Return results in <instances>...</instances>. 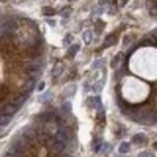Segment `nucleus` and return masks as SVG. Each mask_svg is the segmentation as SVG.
<instances>
[{
    "instance_id": "4be33fe9",
    "label": "nucleus",
    "mask_w": 157,
    "mask_h": 157,
    "mask_svg": "<svg viewBox=\"0 0 157 157\" xmlns=\"http://www.w3.org/2000/svg\"><path fill=\"white\" fill-rule=\"evenodd\" d=\"M150 15H152L154 17H156V15H157V6H156V4H155V2H152V7L150 9Z\"/></svg>"
},
{
    "instance_id": "7c9ffc66",
    "label": "nucleus",
    "mask_w": 157,
    "mask_h": 157,
    "mask_svg": "<svg viewBox=\"0 0 157 157\" xmlns=\"http://www.w3.org/2000/svg\"><path fill=\"white\" fill-rule=\"evenodd\" d=\"M64 157H70V156H68V155H65V156H64Z\"/></svg>"
},
{
    "instance_id": "a211bd4d",
    "label": "nucleus",
    "mask_w": 157,
    "mask_h": 157,
    "mask_svg": "<svg viewBox=\"0 0 157 157\" xmlns=\"http://www.w3.org/2000/svg\"><path fill=\"white\" fill-rule=\"evenodd\" d=\"M103 86H104V81H103V80H99L98 82L93 86V90H94L96 92H100L101 88H103Z\"/></svg>"
},
{
    "instance_id": "7ed1b4c3",
    "label": "nucleus",
    "mask_w": 157,
    "mask_h": 157,
    "mask_svg": "<svg viewBox=\"0 0 157 157\" xmlns=\"http://www.w3.org/2000/svg\"><path fill=\"white\" fill-rule=\"evenodd\" d=\"M56 139L58 140L59 143H64L65 144V141L68 140V133L64 129H59L57 132V134H56Z\"/></svg>"
},
{
    "instance_id": "1a4fd4ad",
    "label": "nucleus",
    "mask_w": 157,
    "mask_h": 157,
    "mask_svg": "<svg viewBox=\"0 0 157 157\" xmlns=\"http://www.w3.org/2000/svg\"><path fill=\"white\" fill-rule=\"evenodd\" d=\"M82 39H83L86 45L91 44V41H92V32H91V30H86V32L82 34Z\"/></svg>"
},
{
    "instance_id": "6ab92c4d",
    "label": "nucleus",
    "mask_w": 157,
    "mask_h": 157,
    "mask_svg": "<svg viewBox=\"0 0 157 157\" xmlns=\"http://www.w3.org/2000/svg\"><path fill=\"white\" fill-rule=\"evenodd\" d=\"M103 64H104V59H97V60L93 63L92 68H93V69H97V68H99V67H101Z\"/></svg>"
},
{
    "instance_id": "39448f33",
    "label": "nucleus",
    "mask_w": 157,
    "mask_h": 157,
    "mask_svg": "<svg viewBox=\"0 0 157 157\" xmlns=\"http://www.w3.org/2000/svg\"><path fill=\"white\" fill-rule=\"evenodd\" d=\"M34 86H35V80H34V78H30V80L24 85L23 91H24L25 93H28V92H30V91L34 88Z\"/></svg>"
},
{
    "instance_id": "423d86ee",
    "label": "nucleus",
    "mask_w": 157,
    "mask_h": 157,
    "mask_svg": "<svg viewBox=\"0 0 157 157\" xmlns=\"http://www.w3.org/2000/svg\"><path fill=\"white\" fill-rule=\"evenodd\" d=\"M62 71H63V65H62V63H58V64L55 65V68L52 70V75L55 78H58L59 75L62 74Z\"/></svg>"
},
{
    "instance_id": "c756f323",
    "label": "nucleus",
    "mask_w": 157,
    "mask_h": 157,
    "mask_svg": "<svg viewBox=\"0 0 157 157\" xmlns=\"http://www.w3.org/2000/svg\"><path fill=\"white\" fill-rule=\"evenodd\" d=\"M126 1H127V0H121V5L124 6V5H126Z\"/></svg>"
},
{
    "instance_id": "412c9836",
    "label": "nucleus",
    "mask_w": 157,
    "mask_h": 157,
    "mask_svg": "<svg viewBox=\"0 0 157 157\" xmlns=\"http://www.w3.org/2000/svg\"><path fill=\"white\" fill-rule=\"evenodd\" d=\"M100 146H101V141L100 140H96L93 143V150L94 151H99L100 150Z\"/></svg>"
},
{
    "instance_id": "f8f14e48",
    "label": "nucleus",
    "mask_w": 157,
    "mask_h": 157,
    "mask_svg": "<svg viewBox=\"0 0 157 157\" xmlns=\"http://www.w3.org/2000/svg\"><path fill=\"white\" fill-rule=\"evenodd\" d=\"M80 50V46H78V44H75V45H73V46H70V48L68 50V55L70 56V57H74L76 53H78V51Z\"/></svg>"
},
{
    "instance_id": "f3484780",
    "label": "nucleus",
    "mask_w": 157,
    "mask_h": 157,
    "mask_svg": "<svg viewBox=\"0 0 157 157\" xmlns=\"http://www.w3.org/2000/svg\"><path fill=\"white\" fill-rule=\"evenodd\" d=\"M121 59H123V55H122V53H118L117 56H116V57L114 58V60L111 62V67H113V68H116V67H117V64L120 63V60H121Z\"/></svg>"
},
{
    "instance_id": "b1692460",
    "label": "nucleus",
    "mask_w": 157,
    "mask_h": 157,
    "mask_svg": "<svg viewBox=\"0 0 157 157\" xmlns=\"http://www.w3.org/2000/svg\"><path fill=\"white\" fill-rule=\"evenodd\" d=\"M7 27H10V28H15V27H17V24H16L15 21H10V22L7 23Z\"/></svg>"
},
{
    "instance_id": "6e6552de",
    "label": "nucleus",
    "mask_w": 157,
    "mask_h": 157,
    "mask_svg": "<svg viewBox=\"0 0 157 157\" xmlns=\"http://www.w3.org/2000/svg\"><path fill=\"white\" fill-rule=\"evenodd\" d=\"M91 103H92V106L93 108H96V109H98L99 111L101 110V100H100V98L99 97H94V98L91 99Z\"/></svg>"
},
{
    "instance_id": "9b49d317",
    "label": "nucleus",
    "mask_w": 157,
    "mask_h": 157,
    "mask_svg": "<svg viewBox=\"0 0 157 157\" xmlns=\"http://www.w3.org/2000/svg\"><path fill=\"white\" fill-rule=\"evenodd\" d=\"M128 151H129V144L126 143V141L121 143V145H120V147H118V152H120V154H127Z\"/></svg>"
},
{
    "instance_id": "2f4dec72",
    "label": "nucleus",
    "mask_w": 157,
    "mask_h": 157,
    "mask_svg": "<svg viewBox=\"0 0 157 157\" xmlns=\"http://www.w3.org/2000/svg\"><path fill=\"white\" fill-rule=\"evenodd\" d=\"M69 1H73V0H69Z\"/></svg>"
},
{
    "instance_id": "f257e3e1",
    "label": "nucleus",
    "mask_w": 157,
    "mask_h": 157,
    "mask_svg": "<svg viewBox=\"0 0 157 157\" xmlns=\"http://www.w3.org/2000/svg\"><path fill=\"white\" fill-rule=\"evenodd\" d=\"M64 149H65V144L64 143H55L52 146H51V149H50V152L52 154V155H59V154H62L63 151H64Z\"/></svg>"
},
{
    "instance_id": "393cba45",
    "label": "nucleus",
    "mask_w": 157,
    "mask_h": 157,
    "mask_svg": "<svg viewBox=\"0 0 157 157\" xmlns=\"http://www.w3.org/2000/svg\"><path fill=\"white\" fill-rule=\"evenodd\" d=\"M40 117L42 118V120H44V121H47V120H48V118L51 117V115H50V114H42V115H41V116H40Z\"/></svg>"
},
{
    "instance_id": "0eeeda50",
    "label": "nucleus",
    "mask_w": 157,
    "mask_h": 157,
    "mask_svg": "<svg viewBox=\"0 0 157 157\" xmlns=\"http://www.w3.org/2000/svg\"><path fill=\"white\" fill-rule=\"evenodd\" d=\"M115 42H116V36L115 35H108L105 41H104V46L109 47V46H113Z\"/></svg>"
},
{
    "instance_id": "c85d7f7f",
    "label": "nucleus",
    "mask_w": 157,
    "mask_h": 157,
    "mask_svg": "<svg viewBox=\"0 0 157 157\" xmlns=\"http://www.w3.org/2000/svg\"><path fill=\"white\" fill-rule=\"evenodd\" d=\"M44 87H45V82H41L39 86V91H42L44 90Z\"/></svg>"
},
{
    "instance_id": "aec40b11",
    "label": "nucleus",
    "mask_w": 157,
    "mask_h": 157,
    "mask_svg": "<svg viewBox=\"0 0 157 157\" xmlns=\"http://www.w3.org/2000/svg\"><path fill=\"white\" fill-rule=\"evenodd\" d=\"M51 97V94H50V92H47V93H45V94H41L39 97V100L40 101H47L48 99Z\"/></svg>"
},
{
    "instance_id": "f03ea898",
    "label": "nucleus",
    "mask_w": 157,
    "mask_h": 157,
    "mask_svg": "<svg viewBox=\"0 0 157 157\" xmlns=\"http://www.w3.org/2000/svg\"><path fill=\"white\" fill-rule=\"evenodd\" d=\"M17 110H18V108H17L15 104H6V105H4L1 113H2L4 115H10V116H12Z\"/></svg>"
},
{
    "instance_id": "2eb2a0df",
    "label": "nucleus",
    "mask_w": 157,
    "mask_h": 157,
    "mask_svg": "<svg viewBox=\"0 0 157 157\" xmlns=\"http://www.w3.org/2000/svg\"><path fill=\"white\" fill-rule=\"evenodd\" d=\"M42 12H44V15H45V16H52V15H55V13H56V11H55L52 7H48V6L44 7V9H42Z\"/></svg>"
},
{
    "instance_id": "bb28decb",
    "label": "nucleus",
    "mask_w": 157,
    "mask_h": 157,
    "mask_svg": "<svg viewBox=\"0 0 157 157\" xmlns=\"http://www.w3.org/2000/svg\"><path fill=\"white\" fill-rule=\"evenodd\" d=\"M39 140H40V143H45V141L47 140V137L42 134V136H40V137H39Z\"/></svg>"
},
{
    "instance_id": "5701e85b",
    "label": "nucleus",
    "mask_w": 157,
    "mask_h": 157,
    "mask_svg": "<svg viewBox=\"0 0 157 157\" xmlns=\"http://www.w3.org/2000/svg\"><path fill=\"white\" fill-rule=\"evenodd\" d=\"M138 157H155L152 152H147V151H144V152H140Z\"/></svg>"
},
{
    "instance_id": "a878e982",
    "label": "nucleus",
    "mask_w": 157,
    "mask_h": 157,
    "mask_svg": "<svg viewBox=\"0 0 157 157\" xmlns=\"http://www.w3.org/2000/svg\"><path fill=\"white\" fill-rule=\"evenodd\" d=\"M71 39H73V36H71V35H67V38H65V40H64V45H68Z\"/></svg>"
},
{
    "instance_id": "20e7f679",
    "label": "nucleus",
    "mask_w": 157,
    "mask_h": 157,
    "mask_svg": "<svg viewBox=\"0 0 157 157\" xmlns=\"http://www.w3.org/2000/svg\"><path fill=\"white\" fill-rule=\"evenodd\" d=\"M132 141H133L134 144H143V143L146 141V137H145L144 134L139 133V134H136L134 137L132 138Z\"/></svg>"
},
{
    "instance_id": "dca6fc26",
    "label": "nucleus",
    "mask_w": 157,
    "mask_h": 157,
    "mask_svg": "<svg viewBox=\"0 0 157 157\" xmlns=\"http://www.w3.org/2000/svg\"><path fill=\"white\" fill-rule=\"evenodd\" d=\"M62 111H63L64 114H70V111H71V104H70L69 101L64 103L63 106H62Z\"/></svg>"
},
{
    "instance_id": "ddd939ff",
    "label": "nucleus",
    "mask_w": 157,
    "mask_h": 157,
    "mask_svg": "<svg viewBox=\"0 0 157 157\" xmlns=\"http://www.w3.org/2000/svg\"><path fill=\"white\" fill-rule=\"evenodd\" d=\"M27 98H28V94H21L20 97L15 100V103H13V104H15L17 108H20L21 105H22V104L25 101V99H27Z\"/></svg>"
},
{
    "instance_id": "9d476101",
    "label": "nucleus",
    "mask_w": 157,
    "mask_h": 157,
    "mask_svg": "<svg viewBox=\"0 0 157 157\" xmlns=\"http://www.w3.org/2000/svg\"><path fill=\"white\" fill-rule=\"evenodd\" d=\"M75 90H76L75 85H70V86H68V87L64 90V96H65V97H70V96H73V94L75 93Z\"/></svg>"
},
{
    "instance_id": "cd10ccee",
    "label": "nucleus",
    "mask_w": 157,
    "mask_h": 157,
    "mask_svg": "<svg viewBox=\"0 0 157 157\" xmlns=\"http://www.w3.org/2000/svg\"><path fill=\"white\" fill-rule=\"evenodd\" d=\"M109 0H99V5L100 6H103V5H106V2H108Z\"/></svg>"
},
{
    "instance_id": "4468645a",
    "label": "nucleus",
    "mask_w": 157,
    "mask_h": 157,
    "mask_svg": "<svg viewBox=\"0 0 157 157\" xmlns=\"http://www.w3.org/2000/svg\"><path fill=\"white\" fill-rule=\"evenodd\" d=\"M11 121V116L10 115H0V126H6L9 122Z\"/></svg>"
}]
</instances>
